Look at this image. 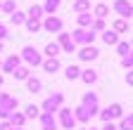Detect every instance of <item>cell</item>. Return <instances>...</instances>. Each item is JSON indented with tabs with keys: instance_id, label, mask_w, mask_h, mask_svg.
Masks as SVG:
<instances>
[{
	"instance_id": "cell-1",
	"label": "cell",
	"mask_w": 133,
	"mask_h": 130,
	"mask_svg": "<svg viewBox=\"0 0 133 130\" xmlns=\"http://www.w3.org/2000/svg\"><path fill=\"white\" fill-rule=\"evenodd\" d=\"M69 38H71V43L74 45H93L95 43V38H97V33L93 28H74L71 33H69Z\"/></svg>"
},
{
	"instance_id": "cell-2",
	"label": "cell",
	"mask_w": 133,
	"mask_h": 130,
	"mask_svg": "<svg viewBox=\"0 0 133 130\" xmlns=\"http://www.w3.org/2000/svg\"><path fill=\"white\" fill-rule=\"evenodd\" d=\"M19 59L24 62V66H29V69H31V66H41V64H43V55H41L33 45H24V47H22Z\"/></svg>"
},
{
	"instance_id": "cell-3",
	"label": "cell",
	"mask_w": 133,
	"mask_h": 130,
	"mask_svg": "<svg viewBox=\"0 0 133 130\" xmlns=\"http://www.w3.org/2000/svg\"><path fill=\"white\" fill-rule=\"evenodd\" d=\"M59 106H64V95L62 92H52V95H48L45 100H43V104L38 106L43 113H57V109Z\"/></svg>"
},
{
	"instance_id": "cell-4",
	"label": "cell",
	"mask_w": 133,
	"mask_h": 130,
	"mask_svg": "<svg viewBox=\"0 0 133 130\" xmlns=\"http://www.w3.org/2000/svg\"><path fill=\"white\" fill-rule=\"evenodd\" d=\"M97 113H100V118H102V123H112V121L124 118V106L119 102H112L107 109H100Z\"/></svg>"
},
{
	"instance_id": "cell-5",
	"label": "cell",
	"mask_w": 133,
	"mask_h": 130,
	"mask_svg": "<svg viewBox=\"0 0 133 130\" xmlns=\"http://www.w3.org/2000/svg\"><path fill=\"white\" fill-rule=\"evenodd\" d=\"M41 31H48V33H59V31H64L62 17H57V14L43 17V19H41Z\"/></svg>"
},
{
	"instance_id": "cell-6",
	"label": "cell",
	"mask_w": 133,
	"mask_h": 130,
	"mask_svg": "<svg viewBox=\"0 0 133 130\" xmlns=\"http://www.w3.org/2000/svg\"><path fill=\"white\" fill-rule=\"evenodd\" d=\"M83 111H86L88 113V116L93 118L95 116V113L100 111V100H97V95L95 92H86V95H83V100H81V104H78Z\"/></svg>"
},
{
	"instance_id": "cell-7",
	"label": "cell",
	"mask_w": 133,
	"mask_h": 130,
	"mask_svg": "<svg viewBox=\"0 0 133 130\" xmlns=\"http://www.w3.org/2000/svg\"><path fill=\"white\" fill-rule=\"evenodd\" d=\"M112 10L119 14V19H126V21H128V17H133V5H131V0H114V3H112Z\"/></svg>"
},
{
	"instance_id": "cell-8",
	"label": "cell",
	"mask_w": 133,
	"mask_h": 130,
	"mask_svg": "<svg viewBox=\"0 0 133 130\" xmlns=\"http://www.w3.org/2000/svg\"><path fill=\"white\" fill-rule=\"evenodd\" d=\"M57 116H59V125H62L64 130H74L76 121H74V113H71L69 106H59V109H57Z\"/></svg>"
},
{
	"instance_id": "cell-9",
	"label": "cell",
	"mask_w": 133,
	"mask_h": 130,
	"mask_svg": "<svg viewBox=\"0 0 133 130\" xmlns=\"http://www.w3.org/2000/svg\"><path fill=\"white\" fill-rule=\"evenodd\" d=\"M0 109H5V111H17L19 109V100H17L14 95H7V92H0Z\"/></svg>"
},
{
	"instance_id": "cell-10",
	"label": "cell",
	"mask_w": 133,
	"mask_h": 130,
	"mask_svg": "<svg viewBox=\"0 0 133 130\" xmlns=\"http://www.w3.org/2000/svg\"><path fill=\"white\" fill-rule=\"evenodd\" d=\"M97 57H100V50H97L95 45H83L81 50H78V59L81 62H95Z\"/></svg>"
},
{
	"instance_id": "cell-11",
	"label": "cell",
	"mask_w": 133,
	"mask_h": 130,
	"mask_svg": "<svg viewBox=\"0 0 133 130\" xmlns=\"http://www.w3.org/2000/svg\"><path fill=\"white\" fill-rule=\"evenodd\" d=\"M57 45L62 47L64 52H76V45L71 43V38H69L66 31H59V33H57Z\"/></svg>"
},
{
	"instance_id": "cell-12",
	"label": "cell",
	"mask_w": 133,
	"mask_h": 130,
	"mask_svg": "<svg viewBox=\"0 0 133 130\" xmlns=\"http://www.w3.org/2000/svg\"><path fill=\"white\" fill-rule=\"evenodd\" d=\"M41 130H57V118H55V113H43L41 111Z\"/></svg>"
},
{
	"instance_id": "cell-13",
	"label": "cell",
	"mask_w": 133,
	"mask_h": 130,
	"mask_svg": "<svg viewBox=\"0 0 133 130\" xmlns=\"http://www.w3.org/2000/svg\"><path fill=\"white\" fill-rule=\"evenodd\" d=\"M17 66H22V59H19V55H10V57L3 62V66H0V69H3V73H12Z\"/></svg>"
},
{
	"instance_id": "cell-14",
	"label": "cell",
	"mask_w": 133,
	"mask_h": 130,
	"mask_svg": "<svg viewBox=\"0 0 133 130\" xmlns=\"http://www.w3.org/2000/svg\"><path fill=\"white\" fill-rule=\"evenodd\" d=\"M59 52H62V47L57 45V40H50V43L45 45V50H43V55H45L48 59H57Z\"/></svg>"
},
{
	"instance_id": "cell-15",
	"label": "cell",
	"mask_w": 133,
	"mask_h": 130,
	"mask_svg": "<svg viewBox=\"0 0 133 130\" xmlns=\"http://www.w3.org/2000/svg\"><path fill=\"white\" fill-rule=\"evenodd\" d=\"M43 71L45 73H57L59 69H62V64H59V59H43Z\"/></svg>"
},
{
	"instance_id": "cell-16",
	"label": "cell",
	"mask_w": 133,
	"mask_h": 130,
	"mask_svg": "<svg viewBox=\"0 0 133 130\" xmlns=\"http://www.w3.org/2000/svg\"><path fill=\"white\" fill-rule=\"evenodd\" d=\"M26 90H29V92H33V95H38V92L43 90L41 78H36V76H29V78H26Z\"/></svg>"
},
{
	"instance_id": "cell-17",
	"label": "cell",
	"mask_w": 133,
	"mask_h": 130,
	"mask_svg": "<svg viewBox=\"0 0 133 130\" xmlns=\"http://www.w3.org/2000/svg\"><path fill=\"white\" fill-rule=\"evenodd\" d=\"M7 123H10L12 128H24L26 118H24V113H22V111H12V113H10V118H7Z\"/></svg>"
},
{
	"instance_id": "cell-18",
	"label": "cell",
	"mask_w": 133,
	"mask_h": 130,
	"mask_svg": "<svg viewBox=\"0 0 133 130\" xmlns=\"http://www.w3.org/2000/svg\"><path fill=\"white\" fill-rule=\"evenodd\" d=\"M41 7H43V14L50 17V14H55L62 7V0H45V5H41Z\"/></svg>"
},
{
	"instance_id": "cell-19",
	"label": "cell",
	"mask_w": 133,
	"mask_h": 130,
	"mask_svg": "<svg viewBox=\"0 0 133 130\" xmlns=\"http://www.w3.org/2000/svg\"><path fill=\"white\" fill-rule=\"evenodd\" d=\"M86 85H93V83H97V71L95 69H86V71H81V76H78Z\"/></svg>"
},
{
	"instance_id": "cell-20",
	"label": "cell",
	"mask_w": 133,
	"mask_h": 130,
	"mask_svg": "<svg viewBox=\"0 0 133 130\" xmlns=\"http://www.w3.org/2000/svg\"><path fill=\"white\" fill-rule=\"evenodd\" d=\"M100 38H102L105 45H116V43H119V36H116L112 28H105L102 33H100Z\"/></svg>"
},
{
	"instance_id": "cell-21",
	"label": "cell",
	"mask_w": 133,
	"mask_h": 130,
	"mask_svg": "<svg viewBox=\"0 0 133 130\" xmlns=\"http://www.w3.org/2000/svg\"><path fill=\"white\" fill-rule=\"evenodd\" d=\"M112 31H114L116 36H121V33H128V21L116 17V19H114V24H112Z\"/></svg>"
},
{
	"instance_id": "cell-22",
	"label": "cell",
	"mask_w": 133,
	"mask_h": 130,
	"mask_svg": "<svg viewBox=\"0 0 133 130\" xmlns=\"http://www.w3.org/2000/svg\"><path fill=\"white\" fill-rule=\"evenodd\" d=\"M93 14L90 12H83V14H78L76 17V24H78V28H90V24H93Z\"/></svg>"
},
{
	"instance_id": "cell-23",
	"label": "cell",
	"mask_w": 133,
	"mask_h": 130,
	"mask_svg": "<svg viewBox=\"0 0 133 130\" xmlns=\"http://www.w3.org/2000/svg\"><path fill=\"white\" fill-rule=\"evenodd\" d=\"M90 14H93L95 19H105L107 14H109V7H107L105 3H97V5L93 7V12H90Z\"/></svg>"
},
{
	"instance_id": "cell-24",
	"label": "cell",
	"mask_w": 133,
	"mask_h": 130,
	"mask_svg": "<svg viewBox=\"0 0 133 130\" xmlns=\"http://www.w3.org/2000/svg\"><path fill=\"white\" fill-rule=\"evenodd\" d=\"M12 76H14V80H26V78L31 76V69L22 64V66H17V69L12 71Z\"/></svg>"
},
{
	"instance_id": "cell-25",
	"label": "cell",
	"mask_w": 133,
	"mask_h": 130,
	"mask_svg": "<svg viewBox=\"0 0 133 130\" xmlns=\"http://www.w3.org/2000/svg\"><path fill=\"white\" fill-rule=\"evenodd\" d=\"M71 10L76 14H83V12H90V0H76V3L71 5Z\"/></svg>"
},
{
	"instance_id": "cell-26",
	"label": "cell",
	"mask_w": 133,
	"mask_h": 130,
	"mask_svg": "<svg viewBox=\"0 0 133 130\" xmlns=\"http://www.w3.org/2000/svg\"><path fill=\"white\" fill-rule=\"evenodd\" d=\"M116 130H133V111L128 113V116L119 118V125H116Z\"/></svg>"
},
{
	"instance_id": "cell-27",
	"label": "cell",
	"mask_w": 133,
	"mask_h": 130,
	"mask_svg": "<svg viewBox=\"0 0 133 130\" xmlns=\"http://www.w3.org/2000/svg\"><path fill=\"white\" fill-rule=\"evenodd\" d=\"M64 76H66V80H76L81 76V69L76 66V64H69V66L64 69Z\"/></svg>"
},
{
	"instance_id": "cell-28",
	"label": "cell",
	"mask_w": 133,
	"mask_h": 130,
	"mask_svg": "<svg viewBox=\"0 0 133 130\" xmlns=\"http://www.w3.org/2000/svg\"><path fill=\"white\" fill-rule=\"evenodd\" d=\"M24 21H26V14H24V12L17 10V12H12V14H10V24H12V26H22Z\"/></svg>"
},
{
	"instance_id": "cell-29",
	"label": "cell",
	"mask_w": 133,
	"mask_h": 130,
	"mask_svg": "<svg viewBox=\"0 0 133 130\" xmlns=\"http://www.w3.org/2000/svg\"><path fill=\"white\" fill-rule=\"evenodd\" d=\"M41 116V109L36 104H26L24 106V118H38Z\"/></svg>"
},
{
	"instance_id": "cell-30",
	"label": "cell",
	"mask_w": 133,
	"mask_h": 130,
	"mask_svg": "<svg viewBox=\"0 0 133 130\" xmlns=\"http://www.w3.org/2000/svg\"><path fill=\"white\" fill-rule=\"evenodd\" d=\"M71 113H74V121H76V123H88V121H90V116H88V113L83 111L81 106H76Z\"/></svg>"
},
{
	"instance_id": "cell-31",
	"label": "cell",
	"mask_w": 133,
	"mask_h": 130,
	"mask_svg": "<svg viewBox=\"0 0 133 130\" xmlns=\"http://www.w3.org/2000/svg\"><path fill=\"white\" fill-rule=\"evenodd\" d=\"M24 26H26L29 33H38V31H41V19H29V17H26Z\"/></svg>"
},
{
	"instance_id": "cell-32",
	"label": "cell",
	"mask_w": 133,
	"mask_h": 130,
	"mask_svg": "<svg viewBox=\"0 0 133 130\" xmlns=\"http://www.w3.org/2000/svg\"><path fill=\"white\" fill-rule=\"evenodd\" d=\"M114 47H116V55H119V57H126L131 52V43H126V40H119Z\"/></svg>"
},
{
	"instance_id": "cell-33",
	"label": "cell",
	"mask_w": 133,
	"mask_h": 130,
	"mask_svg": "<svg viewBox=\"0 0 133 130\" xmlns=\"http://www.w3.org/2000/svg\"><path fill=\"white\" fill-rule=\"evenodd\" d=\"M0 12H5V14L17 12V3L14 0H3V3H0Z\"/></svg>"
},
{
	"instance_id": "cell-34",
	"label": "cell",
	"mask_w": 133,
	"mask_h": 130,
	"mask_svg": "<svg viewBox=\"0 0 133 130\" xmlns=\"http://www.w3.org/2000/svg\"><path fill=\"white\" fill-rule=\"evenodd\" d=\"M26 17H29V19H43V7H41V5H31Z\"/></svg>"
},
{
	"instance_id": "cell-35",
	"label": "cell",
	"mask_w": 133,
	"mask_h": 130,
	"mask_svg": "<svg viewBox=\"0 0 133 130\" xmlns=\"http://www.w3.org/2000/svg\"><path fill=\"white\" fill-rule=\"evenodd\" d=\"M121 66L128 71V69H133V47H131V52L126 55V57H121Z\"/></svg>"
},
{
	"instance_id": "cell-36",
	"label": "cell",
	"mask_w": 133,
	"mask_h": 130,
	"mask_svg": "<svg viewBox=\"0 0 133 130\" xmlns=\"http://www.w3.org/2000/svg\"><path fill=\"white\" fill-rule=\"evenodd\" d=\"M105 19H93V24H90V28L95 31V33H102V31H105Z\"/></svg>"
},
{
	"instance_id": "cell-37",
	"label": "cell",
	"mask_w": 133,
	"mask_h": 130,
	"mask_svg": "<svg viewBox=\"0 0 133 130\" xmlns=\"http://www.w3.org/2000/svg\"><path fill=\"white\" fill-rule=\"evenodd\" d=\"M7 38H10V31H7V26H5L3 21H0V40H3V43H5Z\"/></svg>"
},
{
	"instance_id": "cell-38",
	"label": "cell",
	"mask_w": 133,
	"mask_h": 130,
	"mask_svg": "<svg viewBox=\"0 0 133 130\" xmlns=\"http://www.w3.org/2000/svg\"><path fill=\"white\" fill-rule=\"evenodd\" d=\"M126 83L133 88V69H128V73H126Z\"/></svg>"
},
{
	"instance_id": "cell-39",
	"label": "cell",
	"mask_w": 133,
	"mask_h": 130,
	"mask_svg": "<svg viewBox=\"0 0 133 130\" xmlns=\"http://www.w3.org/2000/svg\"><path fill=\"white\" fill-rule=\"evenodd\" d=\"M10 118V111H5V109H0V121H7Z\"/></svg>"
},
{
	"instance_id": "cell-40",
	"label": "cell",
	"mask_w": 133,
	"mask_h": 130,
	"mask_svg": "<svg viewBox=\"0 0 133 130\" xmlns=\"http://www.w3.org/2000/svg\"><path fill=\"white\" fill-rule=\"evenodd\" d=\"M100 130H116V125H114V123H105Z\"/></svg>"
},
{
	"instance_id": "cell-41",
	"label": "cell",
	"mask_w": 133,
	"mask_h": 130,
	"mask_svg": "<svg viewBox=\"0 0 133 130\" xmlns=\"http://www.w3.org/2000/svg\"><path fill=\"white\" fill-rule=\"evenodd\" d=\"M0 130H12V125H10L7 121H3V123H0Z\"/></svg>"
},
{
	"instance_id": "cell-42",
	"label": "cell",
	"mask_w": 133,
	"mask_h": 130,
	"mask_svg": "<svg viewBox=\"0 0 133 130\" xmlns=\"http://www.w3.org/2000/svg\"><path fill=\"white\" fill-rule=\"evenodd\" d=\"M3 83H5V78H3V73H0V88H3Z\"/></svg>"
},
{
	"instance_id": "cell-43",
	"label": "cell",
	"mask_w": 133,
	"mask_h": 130,
	"mask_svg": "<svg viewBox=\"0 0 133 130\" xmlns=\"http://www.w3.org/2000/svg\"><path fill=\"white\" fill-rule=\"evenodd\" d=\"M3 50H5V43H3V40H0V52H3Z\"/></svg>"
},
{
	"instance_id": "cell-44",
	"label": "cell",
	"mask_w": 133,
	"mask_h": 130,
	"mask_svg": "<svg viewBox=\"0 0 133 130\" xmlns=\"http://www.w3.org/2000/svg\"><path fill=\"white\" fill-rule=\"evenodd\" d=\"M83 130H97V128H93V125H90V128H83Z\"/></svg>"
},
{
	"instance_id": "cell-45",
	"label": "cell",
	"mask_w": 133,
	"mask_h": 130,
	"mask_svg": "<svg viewBox=\"0 0 133 130\" xmlns=\"http://www.w3.org/2000/svg\"><path fill=\"white\" fill-rule=\"evenodd\" d=\"M12 130H24V128H12Z\"/></svg>"
},
{
	"instance_id": "cell-46",
	"label": "cell",
	"mask_w": 133,
	"mask_h": 130,
	"mask_svg": "<svg viewBox=\"0 0 133 130\" xmlns=\"http://www.w3.org/2000/svg\"><path fill=\"white\" fill-rule=\"evenodd\" d=\"M0 66H3V59H0Z\"/></svg>"
}]
</instances>
